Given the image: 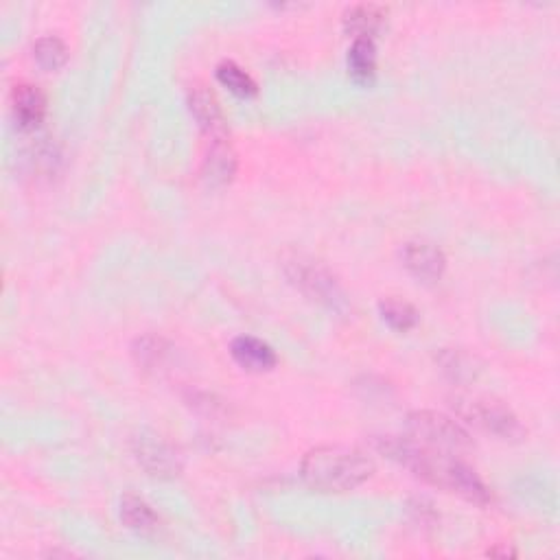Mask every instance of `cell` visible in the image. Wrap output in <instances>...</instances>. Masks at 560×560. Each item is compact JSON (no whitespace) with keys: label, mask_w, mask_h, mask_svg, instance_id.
I'll list each match as a JSON object with an SVG mask.
<instances>
[{"label":"cell","mask_w":560,"mask_h":560,"mask_svg":"<svg viewBox=\"0 0 560 560\" xmlns=\"http://www.w3.org/2000/svg\"><path fill=\"white\" fill-rule=\"evenodd\" d=\"M377 449L388 455L390 460L403 464L405 469L414 471V475L420 477V480L445 488L466 501L486 506L493 499L488 486L482 482V477L469 464L453 458L451 453H440L438 449L423 447L410 438L396 436L379 438Z\"/></svg>","instance_id":"1"},{"label":"cell","mask_w":560,"mask_h":560,"mask_svg":"<svg viewBox=\"0 0 560 560\" xmlns=\"http://www.w3.org/2000/svg\"><path fill=\"white\" fill-rule=\"evenodd\" d=\"M302 480L320 493H344L364 484L375 473V464L364 451L342 445L311 449L302 460Z\"/></svg>","instance_id":"2"},{"label":"cell","mask_w":560,"mask_h":560,"mask_svg":"<svg viewBox=\"0 0 560 560\" xmlns=\"http://www.w3.org/2000/svg\"><path fill=\"white\" fill-rule=\"evenodd\" d=\"M287 278L294 283L307 298L320 302L324 307L340 309L344 305L342 289L337 285L335 276L326 270L322 263L307 254L291 252L283 259Z\"/></svg>","instance_id":"3"},{"label":"cell","mask_w":560,"mask_h":560,"mask_svg":"<svg viewBox=\"0 0 560 560\" xmlns=\"http://www.w3.org/2000/svg\"><path fill=\"white\" fill-rule=\"evenodd\" d=\"M407 436L418 445L429 449H442L449 453L466 451L473 447L471 434L453 418L438 412H414L407 416Z\"/></svg>","instance_id":"4"},{"label":"cell","mask_w":560,"mask_h":560,"mask_svg":"<svg viewBox=\"0 0 560 560\" xmlns=\"http://www.w3.org/2000/svg\"><path fill=\"white\" fill-rule=\"evenodd\" d=\"M458 412L469 420L471 425L480 427L486 434H493L501 440H519L525 434L519 418L497 401L462 399L458 403Z\"/></svg>","instance_id":"5"},{"label":"cell","mask_w":560,"mask_h":560,"mask_svg":"<svg viewBox=\"0 0 560 560\" xmlns=\"http://www.w3.org/2000/svg\"><path fill=\"white\" fill-rule=\"evenodd\" d=\"M134 455L138 464L154 477H175L182 471V458L167 440L154 434H140L134 438Z\"/></svg>","instance_id":"6"},{"label":"cell","mask_w":560,"mask_h":560,"mask_svg":"<svg viewBox=\"0 0 560 560\" xmlns=\"http://www.w3.org/2000/svg\"><path fill=\"white\" fill-rule=\"evenodd\" d=\"M403 265L407 267L414 278L423 280V283H434L442 274H445L447 267V256L442 252L438 245L429 241H412L403 248Z\"/></svg>","instance_id":"7"},{"label":"cell","mask_w":560,"mask_h":560,"mask_svg":"<svg viewBox=\"0 0 560 560\" xmlns=\"http://www.w3.org/2000/svg\"><path fill=\"white\" fill-rule=\"evenodd\" d=\"M237 154L226 138H213L210 143L204 162H202V175L206 184L210 186H226L232 182L237 173Z\"/></svg>","instance_id":"8"},{"label":"cell","mask_w":560,"mask_h":560,"mask_svg":"<svg viewBox=\"0 0 560 560\" xmlns=\"http://www.w3.org/2000/svg\"><path fill=\"white\" fill-rule=\"evenodd\" d=\"M230 355L243 370L248 372H270L278 364L274 348L252 335L235 337L230 344Z\"/></svg>","instance_id":"9"},{"label":"cell","mask_w":560,"mask_h":560,"mask_svg":"<svg viewBox=\"0 0 560 560\" xmlns=\"http://www.w3.org/2000/svg\"><path fill=\"white\" fill-rule=\"evenodd\" d=\"M11 103H14V116L20 130H35L44 121L46 97L38 86H16L14 95H11Z\"/></svg>","instance_id":"10"},{"label":"cell","mask_w":560,"mask_h":560,"mask_svg":"<svg viewBox=\"0 0 560 560\" xmlns=\"http://www.w3.org/2000/svg\"><path fill=\"white\" fill-rule=\"evenodd\" d=\"M385 16H388V9L381 5H375V3L355 5L346 11L344 29L353 35L355 40H359V38L375 40V35L385 25Z\"/></svg>","instance_id":"11"},{"label":"cell","mask_w":560,"mask_h":560,"mask_svg":"<svg viewBox=\"0 0 560 560\" xmlns=\"http://www.w3.org/2000/svg\"><path fill=\"white\" fill-rule=\"evenodd\" d=\"M189 108L204 132H208L213 138H224V112H221L219 101L215 99L213 92H208L206 88H195L189 97Z\"/></svg>","instance_id":"12"},{"label":"cell","mask_w":560,"mask_h":560,"mask_svg":"<svg viewBox=\"0 0 560 560\" xmlns=\"http://www.w3.org/2000/svg\"><path fill=\"white\" fill-rule=\"evenodd\" d=\"M348 73L357 84H372L377 73V46L375 40L359 38L348 51Z\"/></svg>","instance_id":"13"},{"label":"cell","mask_w":560,"mask_h":560,"mask_svg":"<svg viewBox=\"0 0 560 560\" xmlns=\"http://www.w3.org/2000/svg\"><path fill=\"white\" fill-rule=\"evenodd\" d=\"M121 519L134 532H151L158 525L156 512L151 510L147 501L136 495H125L121 499Z\"/></svg>","instance_id":"14"},{"label":"cell","mask_w":560,"mask_h":560,"mask_svg":"<svg viewBox=\"0 0 560 560\" xmlns=\"http://www.w3.org/2000/svg\"><path fill=\"white\" fill-rule=\"evenodd\" d=\"M132 353L138 366H143L145 370H158L165 366L167 359L171 357V346L167 340H162V337L145 335L136 340Z\"/></svg>","instance_id":"15"},{"label":"cell","mask_w":560,"mask_h":560,"mask_svg":"<svg viewBox=\"0 0 560 560\" xmlns=\"http://www.w3.org/2000/svg\"><path fill=\"white\" fill-rule=\"evenodd\" d=\"M217 81L224 88H228L232 95H237L241 99H252L259 88H256V81L250 77V73L235 64V62H221L215 70Z\"/></svg>","instance_id":"16"},{"label":"cell","mask_w":560,"mask_h":560,"mask_svg":"<svg viewBox=\"0 0 560 560\" xmlns=\"http://www.w3.org/2000/svg\"><path fill=\"white\" fill-rule=\"evenodd\" d=\"M379 313L383 322L390 326V329L407 333L412 331L418 324V311L410 305V302L399 300V298H385L379 305Z\"/></svg>","instance_id":"17"},{"label":"cell","mask_w":560,"mask_h":560,"mask_svg":"<svg viewBox=\"0 0 560 560\" xmlns=\"http://www.w3.org/2000/svg\"><path fill=\"white\" fill-rule=\"evenodd\" d=\"M33 55L44 70H57L68 60V46L55 35H44L33 44Z\"/></svg>","instance_id":"18"},{"label":"cell","mask_w":560,"mask_h":560,"mask_svg":"<svg viewBox=\"0 0 560 560\" xmlns=\"http://www.w3.org/2000/svg\"><path fill=\"white\" fill-rule=\"evenodd\" d=\"M440 364H442V370H445L453 381L471 379L473 372H475L473 359L462 355V353H453V350H447V353L440 355Z\"/></svg>","instance_id":"19"},{"label":"cell","mask_w":560,"mask_h":560,"mask_svg":"<svg viewBox=\"0 0 560 560\" xmlns=\"http://www.w3.org/2000/svg\"><path fill=\"white\" fill-rule=\"evenodd\" d=\"M488 556H515V552H510V550H490Z\"/></svg>","instance_id":"20"}]
</instances>
